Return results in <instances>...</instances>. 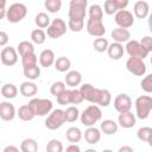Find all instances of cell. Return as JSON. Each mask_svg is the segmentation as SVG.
Here are the masks:
<instances>
[{
	"label": "cell",
	"mask_w": 152,
	"mask_h": 152,
	"mask_svg": "<svg viewBox=\"0 0 152 152\" xmlns=\"http://www.w3.org/2000/svg\"><path fill=\"white\" fill-rule=\"evenodd\" d=\"M80 90L86 101L97 104L100 107H108L112 101V95L109 90L95 88L90 83H84L83 86H81Z\"/></svg>",
	"instance_id": "cell-1"
},
{
	"label": "cell",
	"mask_w": 152,
	"mask_h": 152,
	"mask_svg": "<svg viewBox=\"0 0 152 152\" xmlns=\"http://www.w3.org/2000/svg\"><path fill=\"white\" fill-rule=\"evenodd\" d=\"M102 118V110L100 108V106L97 104H90L88 106L80 115V120L81 124L86 127H90L94 126L97 121H100Z\"/></svg>",
	"instance_id": "cell-2"
},
{
	"label": "cell",
	"mask_w": 152,
	"mask_h": 152,
	"mask_svg": "<svg viewBox=\"0 0 152 152\" xmlns=\"http://www.w3.org/2000/svg\"><path fill=\"white\" fill-rule=\"evenodd\" d=\"M135 115L140 120H145L150 116L152 110V97L148 95L138 96L135 100Z\"/></svg>",
	"instance_id": "cell-3"
},
{
	"label": "cell",
	"mask_w": 152,
	"mask_h": 152,
	"mask_svg": "<svg viewBox=\"0 0 152 152\" xmlns=\"http://www.w3.org/2000/svg\"><path fill=\"white\" fill-rule=\"evenodd\" d=\"M27 14V7L21 2H14L7 8L6 19L11 24H17L21 21Z\"/></svg>",
	"instance_id": "cell-4"
},
{
	"label": "cell",
	"mask_w": 152,
	"mask_h": 152,
	"mask_svg": "<svg viewBox=\"0 0 152 152\" xmlns=\"http://www.w3.org/2000/svg\"><path fill=\"white\" fill-rule=\"evenodd\" d=\"M87 6H88V0H70L69 12H68L69 19L84 20Z\"/></svg>",
	"instance_id": "cell-5"
},
{
	"label": "cell",
	"mask_w": 152,
	"mask_h": 152,
	"mask_svg": "<svg viewBox=\"0 0 152 152\" xmlns=\"http://www.w3.org/2000/svg\"><path fill=\"white\" fill-rule=\"evenodd\" d=\"M28 103L33 108L36 115H38V116H44V115L50 114L51 110H52V107H53L52 101L49 100V99H38V97H34Z\"/></svg>",
	"instance_id": "cell-6"
},
{
	"label": "cell",
	"mask_w": 152,
	"mask_h": 152,
	"mask_svg": "<svg viewBox=\"0 0 152 152\" xmlns=\"http://www.w3.org/2000/svg\"><path fill=\"white\" fill-rule=\"evenodd\" d=\"M65 121V114L63 109H53L51 110V113L48 115V118L45 119V126L46 128L55 131L59 127H62L64 125Z\"/></svg>",
	"instance_id": "cell-7"
},
{
	"label": "cell",
	"mask_w": 152,
	"mask_h": 152,
	"mask_svg": "<svg viewBox=\"0 0 152 152\" xmlns=\"http://www.w3.org/2000/svg\"><path fill=\"white\" fill-rule=\"evenodd\" d=\"M66 32V24L62 18H56L51 21V24L48 26L46 28V34L48 37L52 38V39H57L61 38L62 36H64Z\"/></svg>",
	"instance_id": "cell-8"
},
{
	"label": "cell",
	"mask_w": 152,
	"mask_h": 152,
	"mask_svg": "<svg viewBox=\"0 0 152 152\" xmlns=\"http://www.w3.org/2000/svg\"><path fill=\"white\" fill-rule=\"evenodd\" d=\"M126 52L129 55V57H138V58H141V59H144V58H146L147 57V55L150 53L147 50H146V48L140 43V42H138V40H128L127 42V44H126Z\"/></svg>",
	"instance_id": "cell-9"
},
{
	"label": "cell",
	"mask_w": 152,
	"mask_h": 152,
	"mask_svg": "<svg viewBox=\"0 0 152 152\" xmlns=\"http://www.w3.org/2000/svg\"><path fill=\"white\" fill-rule=\"evenodd\" d=\"M126 68L134 76H144L146 72V64L144 63V59L138 57H129L126 62Z\"/></svg>",
	"instance_id": "cell-10"
},
{
	"label": "cell",
	"mask_w": 152,
	"mask_h": 152,
	"mask_svg": "<svg viewBox=\"0 0 152 152\" xmlns=\"http://www.w3.org/2000/svg\"><path fill=\"white\" fill-rule=\"evenodd\" d=\"M114 20L119 27L124 28H129L134 24V17L127 10H119L114 15Z\"/></svg>",
	"instance_id": "cell-11"
},
{
	"label": "cell",
	"mask_w": 152,
	"mask_h": 152,
	"mask_svg": "<svg viewBox=\"0 0 152 152\" xmlns=\"http://www.w3.org/2000/svg\"><path fill=\"white\" fill-rule=\"evenodd\" d=\"M86 28H87V32L93 36V37H103L104 33H106V27L102 23V20H99V19H88L87 21V25H86Z\"/></svg>",
	"instance_id": "cell-12"
},
{
	"label": "cell",
	"mask_w": 152,
	"mask_h": 152,
	"mask_svg": "<svg viewBox=\"0 0 152 152\" xmlns=\"http://www.w3.org/2000/svg\"><path fill=\"white\" fill-rule=\"evenodd\" d=\"M0 59L1 63L6 66H12L18 62V50H15L12 46L2 48L0 52Z\"/></svg>",
	"instance_id": "cell-13"
},
{
	"label": "cell",
	"mask_w": 152,
	"mask_h": 152,
	"mask_svg": "<svg viewBox=\"0 0 152 152\" xmlns=\"http://www.w3.org/2000/svg\"><path fill=\"white\" fill-rule=\"evenodd\" d=\"M114 108L118 113L129 112L132 108V100L127 94H119L114 99Z\"/></svg>",
	"instance_id": "cell-14"
},
{
	"label": "cell",
	"mask_w": 152,
	"mask_h": 152,
	"mask_svg": "<svg viewBox=\"0 0 152 152\" xmlns=\"http://www.w3.org/2000/svg\"><path fill=\"white\" fill-rule=\"evenodd\" d=\"M15 115H17L15 108L11 102L2 101L0 103V118L4 121H12Z\"/></svg>",
	"instance_id": "cell-15"
},
{
	"label": "cell",
	"mask_w": 152,
	"mask_h": 152,
	"mask_svg": "<svg viewBox=\"0 0 152 152\" xmlns=\"http://www.w3.org/2000/svg\"><path fill=\"white\" fill-rule=\"evenodd\" d=\"M101 129L94 127V126H90L86 129V132L83 133V138L86 140L87 144L89 145H96L100 139H101Z\"/></svg>",
	"instance_id": "cell-16"
},
{
	"label": "cell",
	"mask_w": 152,
	"mask_h": 152,
	"mask_svg": "<svg viewBox=\"0 0 152 152\" xmlns=\"http://www.w3.org/2000/svg\"><path fill=\"white\" fill-rule=\"evenodd\" d=\"M118 124L122 128H132L137 124V118L131 110L129 112H125V113H119Z\"/></svg>",
	"instance_id": "cell-17"
},
{
	"label": "cell",
	"mask_w": 152,
	"mask_h": 152,
	"mask_svg": "<svg viewBox=\"0 0 152 152\" xmlns=\"http://www.w3.org/2000/svg\"><path fill=\"white\" fill-rule=\"evenodd\" d=\"M55 61H56V56L51 49H45L39 55V64L43 68L51 66L52 64H55Z\"/></svg>",
	"instance_id": "cell-18"
},
{
	"label": "cell",
	"mask_w": 152,
	"mask_h": 152,
	"mask_svg": "<svg viewBox=\"0 0 152 152\" xmlns=\"http://www.w3.org/2000/svg\"><path fill=\"white\" fill-rule=\"evenodd\" d=\"M133 12H134V15L139 19H145L146 17H148L150 14V6L146 1L144 0H139L134 4L133 6Z\"/></svg>",
	"instance_id": "cell-19"
},
{
	"label": "cell",
	"mask_w": 152,
	"mask_h": 152,
	"mask_svg": "<svg viewBox=\"0 0 152 152\" xmlns=\"http://www.w3.org/2000/svg\"><path fill=\"white\" fill-rule=\"evenodd\" d=\"M110 37L113 38L114 42H118V43H127L131 39V32L128 31V28L118 27V28H114L110 32Z\"/></svg>",
	"instance_id": "cell-20"
},
{
	"label": "cell",
	"mask_w": 152,
	"mask_h": 152,
	"mask_svg": "<svg viewBox=\"0 0 152 152\" xmlns=\"http://www.w3.org/2000/svg\"><path fill=\"white\" fill-rule=\"evenodd\" d=\"M19 90H20V94L23 96H25V97H32V96H34L37 94L38 87H37V84L33 81H30L28 80V81H25V82H23L20 84Z\"/></svg>",
	"instance_id": "cell-21"
},
{
	"label": "cell",
	"mask_w": 152,
	"mask_h": 152,
	"mask_svg": "<svg viewBox=\"0 0 152 152\" xmlns=\"http://www.w3.org/2000/svg\"><path fill=\"white\" fill-rule=\"evenodd\" d=\"M107 53H108L109 58H112V59H120L124 56V45H122V43L113 42L112 44H109V46L107 49Z\"/></svg>",
	"instance_id": "cell-22"
},
{
	"label": "cell",
	"mask_w": 152,
	"mask_h": 152,
	"mask_svg": "<svg viewBox=\"0 0 152 152\" xmlns=\"http://www.w3.org/2000/svg\"><path fill=\"white\" fill-rule=\"evenodd\" d=\"M17 115L23 121H31L36 116V113H34L33 108L30 106V103H27V104H23V106L19 107V109L17 112Z\"/></svg>",
	"instance_id": "cell-23"
},
{
	"label": "cell",
	"mask_w": 152,
	"mask_h": 152,
	"mask_svg": "<svg viewBox=\"0 0 152 152\" xmlns=\"http://www.w3.org/2000/svg\"><path fill=\"white\" fill-rule=\"evenodd\" d=\"M82 82V75L80 71L77 70H70L66 72V76H65V83L66 86L71 87V88H75L77 86H80Z\"/></svg>",
	"instance_id": "cell-24"
},
{
	"label": "cell",
	"mask_w": 152,
	"mask_h": 152,
	"mask_svg": "<svg viewBox=\"0 0 152 152\" xmlns=\"http://www.w3.org/2000/svg\"><path fill=\"white\" fill-rule=\"evenodd\" d=\"M118 127H119V124L115 122L114 120H110V119H107V120H103L100 125V129L102 133H104L106 135H112L114 133L118 132Z\"/></svg>",
	"instance_id": "cell-25"
},
{
	"label": "cell",
	"mask_w": 152,
	"mask_h": 152,
	"mask_svg": "<svg viewBox=\"0 0 152 152\" xmlns=\"http://www.w3.org/2000/svg\"><path fill=\"white\" fill-rule=\"evenodd\" d=\"M65 138L69 142L76 144L81 141V139L83 138V133L78 127H70L65 132Z\"/></svg>",
	"instance_id": "cell-26"
},
{
	"label": "cell",
	"mask_w": 152,
	"mask_h": 152,
	"mask_svg": "<svg viewBox=\"0 0 152 152\" xmlns=\"http://www.w3.org/2000/svg\"><path fill=\"white\" fill-rule=\"evenodd\" d=\"M70 66H71V62H70V59H69L68 57H65V56H61V57H58V58L55 61V68H56V70L59 71V72H65V71H68V70L70 69Z\"/></svg>",
	"instance_id": "cell-27"
},
{
	"label": "cell",
	"mask_w": 152,
	"mask_h": 152,
	"mask_svg": "<svg viewBox=\"0 0 152 152\" xmlns=\"http://www.w3.org/2000/svg\"><path fill=\"white\" fill-rule=\"evenodd\" d=\"M23 72H24V76L27 80L34 81L40 76V66H38V64H37V65H33V66L23 68Z\"/></svg>",
	"instance_id": "cell-28"
},
{
	"label": "cell",
	"mask_w": 152,
	"mask_h": 152,
	"mask_svg": "<svg viewBox=\"0 0 152 152\" xmlns=\"http://www.w3.org/2000/svg\"><path fill=\"white\" fill-rule=\"evenodd\" d=\"M18 94V88L13 83H6L1 87V95L5 99H14Z\"/></svg>",
	"instance_id": "cell-29"
},
{
	"label": "cell",
	"mask_w": 152,
	"mask_h": 152,
	"mask_svg": "<svg viewBox=\"0 0 152 152\" xmlns=\"http://www.w3.org/2000/svg\"><path fill=\"white\" fill-rule=\"evenodd\" d=\"M20 150L23 152H36V151H38V144L34 139L27 138V139H24L21 141Z\"/></svg>",
	"instance_id": "cell-30"
},
{
	"label": "cell",
	"mask_w": 152,
	"mask_h": 152,
	"mask_svg": "<svg viewBox=\"0 0 152 152\" xmlns=\"http://www.w3.org/2000/svg\"><path fill=\"white\" fill-rule=\"evenodd\" d=\"M64 114H65V121L66 122H75L78 118H80V110L77 107L75 106H70L68 107L65 110H64Z\"/></svg>",
	"instance_id": "cell-31"
},
{
	"label": "cell",
	"mask_w": 152,
	"mask_h": 152,
	"mask_svg": "<svg viewBox=\"0 0 152 152\" xmlns=\"http://www.w3.org/2000/svg\"><path fill=\"white\" fill-rule=\"evenodd\" d=\"M34 23H36V25H37L39 28H45V27H48V26L51 24V20H50V17H49L46 13L39 12V13L36 15V18H34Z\"/></svg>",
	"instance_id": "cell-32"
},
{
	"label": "cell",
	"mask_w": 152,
	"mask_h": 152,
	"mask_svg": "<svg viewBox=\"0 0 152 152\" xmlns=\"http://www.w3.org/2000/svg\"><path fill=\"white\" fill-rule=\"evenodd\" d=\"M46 32H44L42 28H36V30H33L32 32H31V39H32V42L34 43V44H38V45H40V44H43L45 40H46Z\"/></svg>",
	"instance_id": "cell-33"
},
{
	"label": "cell",
	"mask_w": 152,
	"mask_h": 152,
	"mask_svg": "<svg viewBox=\"0 0 152 152\" xmlns=\"http://www.w3.org/2000/svg\"><path fill=\"white\" fill-rule=\"evenodd\" d=\"M88 14H89V18L90 19L102 20V18H103V10H102V7L100 5L94 4V5H91L88 8Z\"/></svg>",
	"instance_id": "cell-34"
},
{
	"label": "cell",
	"mask_w": 152,
	"mask_h": 152,
	"mask_svg": "<svg viewBox=\"0 0 152 152\" xmlns=\"http://www.w3.org/2000/svg\"><path fill=\"white\" fill-rule=\"evenodd\" d=\"M37 62H38V57H37V55H36L34 52H30V53H26V55L21 56V64H23V68L37 65Z\"/></svg>",
	"instance_id": "cell-35"
},
{
	"label": "cell",
	"mask_w": 152,
	"mask_h": 152,
	"mask_svg": "<svg viewBox=\"0 0 152 152\" xmlns=\"http://www.w3.org/2000/svg\"><path fill=\"white\" fill-rule=\"evenodd\" d=\"M56 99H57V102L62 106H66V104L72 103V89H65Z\"/></svg>",
	"instance_id": "cell-36"
},
{
	"label": "cell",
	"mask_w": 152,
	"mask_h": 152,
	"mask_svg": "<svg viewBox=\"0 0 152 152\" xmlns=\"http://www.w3.org/2000/svg\"><path fill=\"white\" fill-rule=\"evenodd\" d=\"M93 46H94L95 51H97V52H104V51H107V49L109 46V43H108V40L106 38L97 37L93 42Z\"/></svg>",
	"instance_id": "cell-37"
},
{
	"label": "cell",
	"mask_w": 152,
	"mask_h": 152,
	"mask_svg": "<svg viewBox=\"0 0 152 152\" xmlns=\"http://www.w3.org/2000/svg\"><path fill=\"white\" fill-rule=\"evenodd\" d=\"M18 52L20 56H24L26 53H30V52H34V46L31 42L28 40H23L18 44V48H17Z\"/></svg>",
	"instance_id": "cell-38"
},
{
	"label": "cell",
	"mask_w": 152,
	"mask_h": 152,
	"mask_svg": "<svg viewBox=\"0 0 152 152\" xmlns=\"http://www.w3.org/2000/svg\"><path fill=\"white\" fill-rule=\"evenodd\" d=\"M44 6L50 13H57L62 8V0H45Z\"/></svg>",
	"instance_id": "cell-39"
},
{
	"label": "cell",
	"mask_w": 152,
	"mask_h": 152,
	"mask_svg": "<svg viewBox=\"0 0 152 152\" xmlns=\"http://www.w3.org/2000/svg\"><path fill=\"white\" fill-rule=\"evenodd\" d=\"M68 27L72 31V32H81L84 27V20H80V19H69L68 21Z\"/></svg>",
	"instance_id": "cell-40"
},
{
	"label": "cell",
	"mask_w": 152,
	"mask_h": 152,
	"mask_svg": "<svg viewBox=\"0 0 152 152\" xmlns=\"http://www.w3.org/2000/svg\"><path fill=\"white\" fill-rule=\"evenodd\" d=\"M65 82H62V81H57V82H55V83H52V86H51V88H50V93L53 95V96H58V95H61L66 88H65Z\"/></svg>",
	"instance_id": "cell-41"
},
{
	"label": "cell",
	"mask_w": 152,
	"mask_h": 152,
	"mask_svg": "<svg viewBox=\"0 0 152 152\" xmlns=\"http://www.w3.org/2000/svg\"><path fill=\"white\" fill-rule=\"evenodd\" d=\"M46 152H62L63 151V145L59 140L57 139H51L48 145H46Z\"/></svg>",
	"instance_id": "cell-42"
},
{
	"label": "cell",
	"mask_w": 152,
	"mask_h": 152,
	"mask_svg": "<svg viewBox=\"0 0 152 152\" xmlns=\"http://www.w3.org/2000/svg\"><path fill=\"white\" fill-rule=\"evenodd\" d=\"M137 135H138V139H139V140L147 142L148 139H150V137L152 135V128H151V127H147V126L140 127V128L138 129V132H137Z\"/></svg>",
	"instance_id": "cell-43"
},
{
	"label": "cell",
	"mask_w": 152,
	"mask_h": 152,
	"mask_svg": "<svg viewBox=\"0 0 152 152\" xmlns=\"http://www.w3.org/2000/svg\"><path fill=\"white\" fill-rule=\"evenodd\" d=\"M103 10H104V13L108 14V15L115 14L119 11V8H118V6H116L114 0H106L104 5H103Z\"/></svg>",
	"instance_id": "cell-44"
},
{
	"label": "cell",
	"mask_w": 152,
	"mask_h": 152,
	"mask_svg": "<svg viewBox=\"0 0 152 152\" xmlns=\"http://www.w3.org/2000/svg\"><path fill=\"white\" fill-rule=\"evenodd\" d=\"M140 87L145 93H152V74H148L147 76H145L141 82H140Z\"/></svg>",
	"instance_id": "cell-45"
},
{
	"label": "cell",
	"mask_w": 152,
	"mask_h": 152,
	"mask_svg": "<svg viewBox=\"0 0 152 152\" xmlns=\"http://www.w3.org/2000/svg\"><path fill=\"white\" fill-rule=\"evenodd\" d=\"M84 101V97L80 89H72V104H80Z\"/></svg>",
	"instance_id": "cell-46"
},
{
	"label": "cell",
	"mask_w": 152,
	"mask_h": 152,
	"mask_svg": "<svg viewBox=\"0 0 152 152\" xmlns=\"http://www.w3.org/2000/svg\"><path fill=\"white\" fill-rule=\"evenodd\" d=\"M140 43L146 48V50L148 52H152V37L151 36H145L141 38Z\"/></svg>",
	"instance_id": "cell-47"
},
{
	"label": "cell",
	"mask_w": 152,
	"mask_h": 152,
	"mask_svg": "<svg viewBox=\"0 0 152 152\" xmlns=\"http://www.w3.org/2000/svg\"><path fill=\"white\" fill-rule=\"evenodd\" d=\"M8 42V34L5 31H0V46H5Z\"/></svg>",
	"instance_id": "cell-48"
},
{
	"label": "cell",
	"mask_w": 152,
	"mask_h": 152,
	"mask_svg": "<svg viewBox=\"0 0 152 152\" xmlns=\"http://www.w3.org/2000/svg\"><path fill=\"white\" fill-rule=\"evenodd\" d=\"M119 10H126V7L129 4V0H114Z\"/></svg>",
	"instance_id": "cell-49"
},
{
	"label": "cell",
	"mask_w": 152,
	"mask_h": 152,
	"mask_svg": "<svg viewBox=\"0 0 152 152\" xmlns=\"http://www.w3.org/2000/svg\"><path fill=\"white\" fill-rule=\"evenodd\" d=\"M6 13H7V10H6V0H1V14H0V18H6Z\"/></svg>",
	"instance_id": "cell-50"
},
{
	"label": "cell",
	"mask_w": 152,
	"mask_h": 152,
	"mask_svg": "<svg viewBox=\"0 0 152 152\" xmlns=\"http://www.w3.org/2000/svg\"><path fill=\"white\" fill-rule=\"evenodd\" d=\"M66 151H68V152H80L81 148H80L76 144H72V142H71V145H69V146L66 147Z\"/></svg>",
	"instance_id": "cell-51"
},
{
	"label": "cell",
	"mask_w": 152,
	"mask_h": 152,
	"mask_svg": "<svg viewBox=\"0 0 152 152\" xmlns=\"http://www.w3.org/2000/svg\"><path fill=\"white\" fill-rule=\"evenodd\" d=\"M10 151H13V152H18V151H19V148H18V147H15V146H12V145H10V146H6V147L4 148V152H10Z\"/></svg>",
	"instance_id": "cell-52"
},
{
	"label": "cell",
	"mask_w": 152,
	"mask_h": 152,
	"mask_svg": "<svg viewBox=\"0 0 152 152\" xmlns=\"http://www.w3.org/2000/svg\"><path fill=\"white\" fill-rule=\"evenodd\" d=\"M119 152H133V148L131 146H121L119 148Z\"/></svg>",
	"instance_id": "cell-53"
},
{
	"label": "cell",
	"mask_w": 152,
	"mask_h": 152,
	"mask_svg": "<svg viewBox=\"0 0 152 152\" xmlns=\"http://www.w3.org/2000/svg\"><path fill=\"white\" fill-rule=\"evenodd\" d=\"M148 28L152 32V12L148 14Z\"/></svg>",
	"instance_id": "cell-54"
},
{
	"label": "cell",
	"mask_w": 152,
	"mask_h": 152,
	"mask_svg": "<svg viewBox=\"0 0 152 152\" xmlns=\"http://www.w3.org/2000/svg\"><path fill=\"white\" fill-rule=\"evenodd\" d=\"M147 142H148V145H150V146L152 147V135L150 137V139H148V141H147Z\"/></svg>",
	"instance_id": "cell-55"
},
{
	"label": "cell",
	"mask_w": 152,
	"mask_h": 152,
	"mask_svg": "<svg viewBox=\"0 0 152 152\" xmlns=\"http://www.w3.org/2000/svg\"><path fill=\"white\" fill-rule=\"evenodd\" d=\"M151 64H152V57H151Z\"/></svg>",
	"instance_id": "cell-56"
}]
</instances>
